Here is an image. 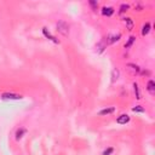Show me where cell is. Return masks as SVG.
Returning a JSON list of instances; mask_svg holds the SVG:
<instances>
[{
  "mask_svg": "<svg viewBox=\"0 0 155 155\" xmlns=\"http://www.w3.org/2000/svg\"><path fill=\"white\" fill-rule=\"evenodd\" d=\"M132 112L133 113H145V109L142 106H136L132 108Z\"/></svg>",
  "mask_w": 155,
  "mask_h": 155,
  "instance_id": "ac0fdd59",
  "label": "cell"
},
{
  "mask_svg": "<svg viewBox=\"0 0 155 155\" xmlns=\"http://www.w3.org/2000/svg\"><path fill=\"white\" fill-rule=\"evenodd\" d=\"M56 29L61 35H63V37L69 35V24L66 21H58L56 23Z\"/></svg>",
  "mask_w": 155,
  "mask_h": 155,
  "instance_id": "6da1fadb",
  "label": "cell"
},
{
  "mask_svg": "<svg viewBox=\"0 0 155 155\" xmlns=\"http://www.w3.org/2000/svg\"><path fill=\"white\" fill-rule=\"evenodd\" d=\"M97 49H98V52H100V53H102V52L107 49V45H106L103 41H101V43H98V44H97Z\"/></svg>",
  "mask_w": 155,
  "mask_h": 155,
  "instance_id": "e0dca14e",
  "label": "cell"
},
{
  "mask_svg": "<svg viewBox=\"0 0 155 155\" xmlns=\"http://www.w3.org/2000/svg\"><path fill=\"white\" fill-rule=\"evenodd\" d=\"M110 78H112V82L114 84V82H116L118 80H119V78H120V70L118 69V68H114L113 70H112V75H110Z\"/></svg>",
  "mask_w": 155,
  "mask_h": 155,
  "instance_id": "7c38bea8",
  "label": "cell"
},
{
  "mask_svg": "<svg viewBox=\"0 0 155 155\" xmlns=\"http://www.w3.org/2000/svg\"><path fill=\"white\" fill-rule=\"evenodd\" d=\"M127 67H130V68H131L133 72H136L137 74H141V73H142V69L139 68V66H137V64H135V63H129Z\"/></svg>",
  "mask_w": 155,
  "mask_h": 155,
  "instance_id": "9a60e30c",
  "label": "cell"
},
{
  "mask_svg": "<svg viewBox=\"0 0 155 155\" xmlns=\"http://www.w3.org/2000/svg\"><path fill=\"white\" fill-rule=\"evenodd\" d=\"M114 12H115V10L113 6H103L101 10V13L106 17H112L114 15Z\"/></svg>",
  "mask_w": 155,
  "mask_h": 155,
  "instance_id": "5b68a950",
  "label": "cell"
},
{
  "mask_svg": "<svg viewBox=\"0 0 155 155\" xmlns=\"http://www.w3.org/2000/svg\"><path fill=\"white\" fill-rule=\"evenodd\" d=\"M0 98L3 101H19L23 98V96L19 94H13V92H3L0 95Z\"/></svg>",
  "mask_w": 155,
  "mask_h": 155,
  "instance_id": "7a4b0ae2",
  "label": "cell"
},
{
  "mask_svg": "<svg viewBox=\"0 0 155 155\" xmlns=\"http://www.w3.org/2000/svg\"><path fill=\"white\" fill-rule=\"evenodd\" d=\"M121 38V34L118 33V34H110L107 37V44H114L116 41H119Z\"/></svg>",
  "mask_w": 155,
  "mask_h": 155,
  "instance_id": "52a82bcc",
  "label": "cell"
},
{
  "mask_svg": "<svg viewBox=\"0 0 155 155\" xmlns=\"http://www.w3.org/2000/svg\"><path fill=\"white\" fill-rule=\"evenodd\" d=\"M133 91H135V95H136V98L137 100H141L142 97H141V91H139V86H138V84L137 82H133Z\"/></svg>",
  "mask_w": 155,
  "mask_h": 155,
  "instance_id": "5bb4252c",
  "label": "cell"
},
{
  "mask_svg": "<svg viewBox=\"0 0 155 155\" xmlns=\"http://www.w3.org/2000/svg\"><path fill=\"white\" fill-rule=\"evenodd\" d=\"M88 5L92 7V10H97V7H98V3L97 1H94V0H90Z\"/></svg>",
  "mask_w": 155,
  "mask_h": 155,
  "instance_id": "ffe728a7",
  "label": "cell"
},
{
  "mask_svg": "<svg viewBox=\"0 0 155 155\" xmlns=\"http://www.w3.org/2000/svg\"><path fill=\"white\" fill-rule=\"evenodd\" d=\"M113 113H115V108H114V107H107V108H103V109H101V110L98 112V114H100L101 116L110 115V114H113Z\"/></svg>",
  "mask_w": 155,
  "mask_h": 155,
  "instance_id": "ba28073f",
  "label": "cell"
},
{
  "mask_svg": "<svg viewBox=\"0 0 155 155\" xmlns=\"http://www.w3.org/2000/svg\"><path fill=\"white\" fill-rule=\"evenodd\" d=\"M122 21H124V23H125V25H126V28H127L129 30H132V29H133L135 22H133V19H132L131 17H124Z\"/></svg>",
  "mask_w": 155,
  "mask_h": 155,
  "instance_id": "30bf717a",
  "label": "cell"
},
{
  "mask_svg": "<svg viewBox=\"0 0 155 155\" xmlns=\"http://www.w3.org/2000/svg\"><path fill=\"white\" fill-rule=\"evenodd\" d=\"M25 133H27V129H24V127L17 129V131H16V133H15V139H16V141H21Z\"/></svg>",
  "mask_w": 155,
  "mask_h": 155,
  "instance_id": "9c48e42d",
  "label": "cell"
},
{
  "mask_svg": "<svg viewBox=\"0 0 155 155\" xmlns=\"http://www.w3.org/2000/svg\"><path fill=\"white\" fill-rule=\"evenodd\" d=\"M113 153H114V148L109 147V148H107V149H104V150L102 151V155H112Z\"/></svg>",
  "mask_w": 155,
  "mask_h": 155,
  "instance_id": "d6986e66",
  "label": "cell"
},
{
  "mask_svg": "<svg viewBox=\"0 0 155 155\" xmlns=\"http://www.w3.org/2000/svg\"><path fill=\"white\" fill-rule=\"evenodd\" d=\"M135 9H136L137 11H142V10H143V4H142V3L135 4Z\"/></svg>",
  "mask_w": 155,
  "mask_h": 155,
  "instance_id": "44dd1931",
  "label": "cell"
},
{
  "mask_svg": "<svg viewBox=\"0 0 155 155\" xmlns=\"http://www.w3.org/2000/svg\"><path fill=\"white\" fill-rule=\"evenodd\" d=\"M150 30H151V24H150V22H145V23L142 25L141 34H142L143 37H145V35H148V34L150 33Z\"/></svg>",
  "mask_w": 155,
  "mask_h": 155,
  "instance_id": "8992f818",
  "label": "cell"
},
{
  "mask_svg": "<svg viewBox=\"0 0 155 155\" xmlns=\"http://www.w3.org/2000/svg\"><path fill=\"white\" fill-rule=\"evenodd\" d=\"M130 9V4H126V3H124V4H121L120 6H119V11H118V13L121 16V15H124L127 10Z\"/></svg>",
  "mask_w": 155,
  "mask_h": 155,
  "instance_id": "4fadbf2b",
  "label": "cell"
},
{
  "mask_svg": "<svg viewBox=\"0 0 155 155\" xmlns=\"http://www.w3.org/2000/svg\"><path fill=\"white\" fill-rule=\"evenodd\" d=\"M135 41H136V37H133V35H132V37H130V38H129V40H127V43L125 44V49H130V47L135 44Z\"/></svg>",
  "mask_w": 155,
  "mask_h": 155,
  "instance_id": "2e32d148",
  "label": "cell"
},
{
  "mask_svg": "<svg viewBox=\"0 0 155 155\" xmlns=\"http://www.w3.org/2000/svg\"><path fill=\"white\" fill-rule=\"evenodd\" d=\"M147 91L149 92V94L153 96V95H155V82H154V80H149L148 82H147Z\"/></svg>",
  "mask_w": 155,
  "mask_h": 155,
  "instance_id": "8fae6325",
  "label": "cell"
},
{
  "mask_svg": "<svg viewBox=\"0 0 155 155\" xmlns=\"http://www.w3.org/2000/svg\"><path fill=\"white\" fill-rule=\"evenodd\" d=\"M43 34H44V37L45 38H47L49 40H51L52 43H55V44H59V40L58 39H56V37H53L50 32H49V29L46 28V27H44L43 28Z\"/></svg>",
  "mask_w": 155,
  "mask_h": 155,
  "instance_id": "277c9868",
  "label": "cell"
},
{
  "mask_svg": "<svg viewBox=\"0 0 155 155\" xmlns=\"http://www.w3.org/2000/svg\"><path fill=\"white\" fill-rule=\"evenodd\" d=\"M130 120H131V116L129 114H120L116 118V122L119 125H126V124L130 122Z\"/></svg>",
  "mask_w": 155,
  "mask_h": 155,
  "instance_id": "3957f363",
  "label": "cell"
}]
</instances>
